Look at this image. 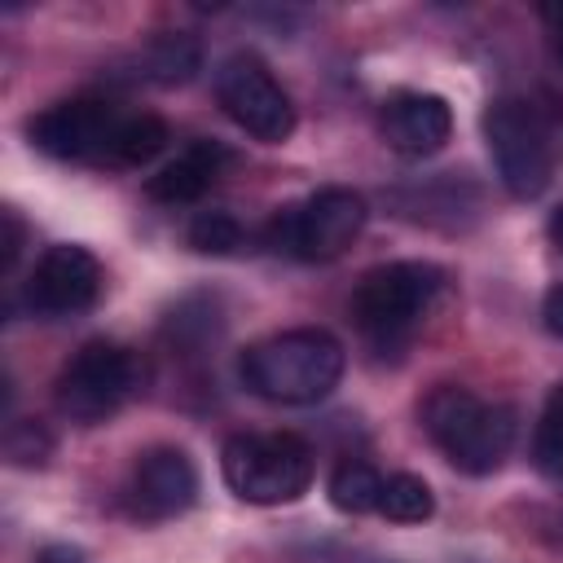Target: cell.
Listing matches in <instances>:
<instances>
[{
	"label": "cell",
	"instance_id": "6da1fadb",
	"mask_svg": "<svg viewBox=\"0 0 563 563\" xmlns=\"http://www.w3.org/2000/svg\"><path fill=\"white\" fill-rule=\"evenodd\" d=\"M347 352L330 330L299 325L242 352V383L273 405H317L343 378Z\"/></svg>",
	"mask_w": 563,
	"mask_h": 563
},
{
	"label": "cell",
	"instance_id": "7a4b0ae2",
	"mask_svg": "<svg viewBox=\"0 0 563 563\" xmlns=\"http://www.w3.org/2000/svg\"><path fill=\"white\" fill-rule=\"evenodd\" d=\"M422 427L435 449L466 475H493L515 444V409L466 387H435L422 400Z\"/></svg>",
	"mask_w": 563,
	"mask_h": 563
},
{
	"label": "cell",
	"instance_id": "3957f363",
	"mask_svg": "<svg viewBox=\"0 0 563 563\" xmlns=\"http://www.w3.org/2000/svg\"><path fill=\"white\" fill-rule=\"evenodd\" d=\"M224 484L251 506L299 501L312 484V449L290 431L233 435L220 453Z\"/></svg>",
	"mask_w": 563,
	"mask_h": 563
},
{
	"label": "cell",
	"instance_id": "277c9868",
	"mask_svg": "<svg viewBox=\"0 0 563 563\" xmlns=\"http://www.w3.org/2000/svg\"><path fill=\"white\" fill-rule=\"evenodd\" d=\"M444 290V273L427 260H396V264H378L369 268L356 290H352V317L356 325L378 339V343H391L400 334H409L427 312L431 303L440 299Z\"/></svg>",
	"mask_w": 563,
	"mask_h": 563
},
{
	"label": "cell",
	"instance_id": "5b68a950",
	"mask_svg": "<svg viewBox=\"0 0 563 563\" xmlns=\"http://www.w3.org/2000/svg\"><path fill=\"white\" fill-rule=\"evenodd\" d=\"M365 216L369 211L356 189L330 185L295 207H282L268 220L264 238L273 251L295 255V260H334L356 242V233L365 229Z\"/></svg>",
	"mask_w": 563,
	"mask_h": 563
},
{
	"label": "cell",
	"instance_id": "8992f818",
	"mask_svg": "<svg viewBox=\"0 0 563 563\" xmlns=\"http://www.w3.org/2000/svg\"><path fill=\"white\" fill-rule=\"evenodd\" d=\"M484 141H488V154H493L497 176H501L510 198L532 202L550 189L554 154H550L545 123L537 119L532 106H523L515 97L493 101L488 114H484Z\"/></svg>",
	"mask_w": 563,
	"mask_h": 563
},
{
	"label": "cell",
	"instance_id": "52a82bcc",
	"mask_svg": "<svg viewBox=\"0 0 563 563\" xmlns=\"http://www.w3.org/2000/svg\"><path fill=\"white\" fill-rule=\"evenodd\" d=\"M136 387V361L128 347L92 339L57 374V409L84 427L110 418Z\"/></svg>",
	"mask_w": 563,
	"mask_h": 563
},
{
	"label": "cell",
	"instance_id": "ba28073f",
	"mask_svg": "<svg viewBox=\"0 0 563 563\" xmlns=\"http://www.w3.org/2000/svg\"><path fill=\"white\" fill-rule=\"evenodd\" d=\"M216 97L224 106V114L255 141L264 145H282L295 132V106L282 92V84L268 75V66L251 53L229 57L216 70Z\"/></svg>",
	"mask_w": 563,
	"mask_h": 563
},
{
	"label": "cell",
	"instance_id": "9c48e42d",
	"mask_svg": "<svg viewBox=\"0 0 563 563\" xmlns=\"http://www.w3.org/2000/svg\"><path fill=\"white\" fill-rule=\"evenodd\" d=\"M123 114L106 101L75 97L62 106H48L44 114L31 119V141L35 150L66 158V163H110L114 167V141H119Z\"/></svg>",
	"mask_w": 563,
	"mask_h": 563
},
{
	"label": "cell",
	"instance_id": "30bf717a",
	"mask_svg": "<svg viewBox=\"0 0 563 563\" xmlns=\"http://www.w3.org/2000/svg\"><path fill=\"white\" fill-rule=\"evenodd\" d=\"M97 295H101V264L88 246L57 242L35 260V268L26 277V303L40 317L84 312L97 303Z\"/></svg>",
	"mask_w": 563,
	"mask_h": 563
},
{
	"label": "cell",
	"instance_id": "8fae6325",
	"mask_svg": "<svg viewBox=\"0 0 563 563\" xmlns=\"http://www.w3.org/2000/svg\"><path fill=\"white\" fill-rule=\"evenodd\" d=\"M132 510L141 519H172L185 515L198 501V471L189 462V453L180 449H150L141 453L132 484H128Z\"/></svg>",
	"mask_w": 563,
	"mask_h": 563
},
{
	"label": "cell",
	"instance_id": "7c38bea8",
	"mask_svg": "<svg viewBox=\"0 0 563 563\" xmlns=\"http://www.w3.org/2000/svg\"><path fill=\"white\" fill-rule=\"evenodd\" d=\"M383 141L405 158H431L453 136V110L435 92H396L383 101Z\"/></svg>",
	"mask_w": 563,
	"mask_h": 563
},
{
	"label": "cell",
	"instance_id": "4fadbf2b",
	"mask_svg": "<svg viewBox=\"0 0 563 563\" xmlns=\"http://www.w3.org/2000/svg\"><path fill=\"white\" fill-rule=\"evenodd\" d=\"M229 163V154L216 145V141H194L189 150H180L167 167H158L150 180H145V194L154 202H167V207H180V202H194L207 194V185L220 176V167Z\"/></svg>",
	"mask_w": 563,
	"mask_h": 563
},
{
	"label": "cell",
	"instance_id": "5bb4252c",
	"mask_svg": "<svg viewBox=\"0 0 563 563\" xmlns=\"http://www.w3.org/2000/svg\"><path fill=\"white\" fill-rule=\"evenodd\" d=\"M132 66H136V70H132L136 79L172 88V84L194 79V70H198V44H194V40H185V35H163V40L145 44V48L136 53V62H132Z\"/></svg>",
	"mask_w": 563,
	"mask_h": 563
},
{
	"label": "cell",
	"instance_id": "9a60e30c",
	"mask_svg": "<svg viewBox=\"0 0 563 563\" xmlns=\"http://www.w3.org/2000/svg\"><path fill=\"white\" fill-rule=\"evenodd\" d=\"M325 493H330L334 510L365 515V510H378V501H383V475L374 466H365V462H339L330 484H325Z\"/></svg>",
	"mask_w": 563,
	"mask_h": 563
},
{
	"label": "cell",
	"instance_id": "2e32d148",
	"mask_svg": "<svg viewBox=\"0 0 563 563\" xmlns=\"http://www.w3.org/2000/svg\"><path fill=\"white\" fill-rule=\"evenodd\" d=\"M378 515H387L391 523H422L435 515V493L422 475H387L383 479V501H378Z\"/></svg>",
	"mask_w": 563,
	"mask_h": 563
},
{
	"label": "cell",
	"instance_id": "e0dca14e",
	"mask_svg": "<svg viewBox=\"0 0 563 563\" xmlns=\"http://www.w3.org/2000/svg\"><path fill=\"white\" fill-rule=\"evenodd\" d=\"M167 145V123L158 114H123L114 141V167H145Z\"/></svg>",
	"mask_w": 563,
	"mask_h": 563
},
{
	"label": "cell",
	"instance_id": "ac0fdd59",
	"mask_svg": "<svg viewBox=\"0 0 563 563\" xmlns=\"http://www.w3.org/2000/svg\"><path fill=\"white\" fill-rule=\"evenodd\" d=\"M189 246L194 251H202V255H238L242 251V242H246V233H242V224L229 216V211H198L194 220H189Z\"/></svg>",
	"mask_w": 563,
	"mask_h": 563
},
{
	"label": "cell",
	"instance_id": "d6986e66",
	"mask_svg": "<svg viewBox=\"0 0 563 563\" xmlns=\"http://www.w3.org/2000/svg\"><path fill=\"white\" fill-rule=\"evenodd\" d=\"M532 457L545 475L563 479V383L545 396V409H541V422L532 435Z\"/></svg>",
	"mask_w": 563,
	"mask_h": 563
},
{
	"label": "cell",
	"instance_id": "ffe728a7",
	"mask_svg": "<svg viewBox=\"0 0 563 563\" xmlns=\"http://www.w3.org/2000/svg\"><path fill=\"white\" fill-rule=\"evenodd\" d=\"M48 449H53V440H48V431L40 422H13L9 435H4V453L18 466H40L48 457Z\"/></svg>",
	"mask_w": 563,
	"mask_h": 563
},
{
	"label": "cell",
	"instance_id": "44dd1931",
	"mask_svg": "<svg viewBox=\"0 0 563 563\" xmlns=\"http://www.w3.org/2000/svg\"><path fill=\"white\" fill-rule=\"evenodd\" d=\"M541 325L554 339H563V286H550L545 290V299H541Z\"/></svg>",
	"mask_w": 563,
	"mask_h": 563
},
{
	"label": "cell",
	"instance_id": "7402d4cb",
	"mask_svg": "<svg viewBox=\"0 0 563 563\" xmlns=\"http://www.w3.org/2000/svg\"><path fill=\"white\" fill-rule=\"evenodd\" d=\"M18 251H22V224L13 211H4V268H13Z\"/></svg>",
	"mask_w": 563,
	"mask_h": 563
},
{
	"label": "cell",
	"instance_id": "603a6c76",
	"mask_svg": "<svg viewBox=\"0 0 563 563\" xmlns=\"http://www.w3.org/2000/svg\"><path fill=\"white\" fill-rule=\"evenodd\" d=\"M40 563H84L75 550H66V545H48L44 554H40Z\"/></svg>",
	"mask_w": 563,
	"mask_h": 563
},
{
	"label": "cell",
	"instance_id": "cb8c5ba5",
	"mask_svg": "<svg viewBox=\"0 0 563 563\" xmlns=\"http://www.w3.org/2000/svg\"><path fill=\"white\" fill-rule=\"evenodd\" d=\"M550 22H554V53H559V62H563V9H554Z\"/></svg>",
	"mask_w": 563,
	"mask_h": 563
},
{
	"label": "cell",
	"instance_id": "d4e9b609",
	"mask_svg": "<svg viewBox=\"0 0 563 563\" xmlns=\"http://www.w3.org/2000/svg\"><path fill=\"white\" fill-rule=\"evenodd\" d=\"M550 238H554V242L563 246V207H559V211L550 216Z\"/></svg>",
	"mask_w": 563,
	"mask_h": 563
}]
</instances>
